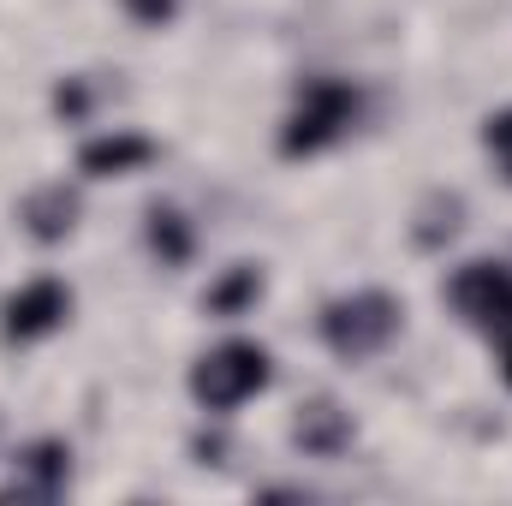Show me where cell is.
<instances>
[{
    "mask_svg": "<svg viewBox=\"0 0 512 506\" xmlns=\"http://www.w3.org/2000/svg\"><path fill=\"white\" fill-rule=\"evenodd\" d=\"M316 334H322V346L340 364H370V358H382V352L399 346V334H405V298H393L387 286H352V292H340V298L322 304Z\"/></svg>",
    "mask_w": 512,
    "mask_h": 506,
    "instance_id": "1",
    "label": "cell"
},
{
    "mask_svg": "<svg viewBox=\"0 0 512 506\" xmlns=\"http://www.w3.org/2000/svg\"><path fill=\"white\" fill-rule=\"evenodd\" d=\"M185 387H191L197 411L233 417L239 405H251V399H262L274 387V352L262 340H251V334H227V340H215L209 352L191 358Z\"/></svg>",
    "mask_w": 512,
    "mask_h": 506,
    "instance_id": "2",
    "label": "cell"
},
{
    "mask_svg": "<svg viewBox=\"0 0 512 506\" xmlns=\"http://www.w3.org/2000/svg\"><path fill=\"white\" fill-rule=\"evenodd\" d=\"M358 120H364V90H358L352 78H310V84L292 96L274 149H280L286 161H316V155H328L334 143H346Z\"/></svg>",
    "mask_w": 512,
    "mask_h": 506,
    "instance_id": "3",
    "label": "cell"
},
{
    "mask_svg": "<svg viewBox=\"0 0 512 506\" xmlns=\"http://www.w3.org/2000/svg\"><path fill=\"white\" fill-rule=\"evenodd\" d=\"M441 298H447V310H453L471 334H483V340L512 334V262H501V256H471V262H459V268L447 274Z\"/></svg>",
    "mask_w": 512,
    "mask_h": 506,
    "instance_id": "4",
    "label": "cell"
},
{
    "mask_svg": "<svg viewBox=\"0 0 512 506\" xmlns=\"http://www.w3.org/2000/svg\"><path fill=\"white\" fill-rule=\"evenodd\" d=\"M78 310V292L60 274H30L0 298V340L6 346H42L54 340Z\"/></svg>",
    "mask_w": 512,
    "mask_h": 506,
    "instance_id": "5",
    "label": "cell"
},
{
    "mask_svg": "<svg viewBox=\"0 0 512 506\" xmlns=\"http://www.w3.org/2000/svg\"><path fill=\"white\" fill-rule=\"evenodd\" d=\"M155 155H161V143L149 131L108 126V131H96V137L78 143V173L84 179H131V173L155 167Z\"/></svg>",
    "mask_w": 512,
    "mask_h": 506,
    "instance_id": "6",
    "label": "cell"
},
{
    "mask_svg": "<svg viewBox=\"0 0 512 506\" xmlns=\"http://www.w3.org/2000/svg\"><path fill=\"white\" fill-rule=\"evenodd\" d=\"M12 495H24V501H54V495H66V483H72V441H60V435H36V441H24L12 459Z\"/></svg>",
    "mask_w": 512,
    "mask_h": 506,
    "instance_id": "7",
    "label": "cell"
},
{
    "mask_svg": "<svg viewBox=\"0 0 512 506\" xmlns=\"http://www.w3.org/2000/svg\"><path fill=\"white\" fill-rule=\"evenodd\" d=\"M78 215H84V197L66 179H48V185H36V191L18 197V227L36 245H66L78 233Z\"/></svg>",
    "mask_w": 512,
    "mask_h": 506,
    "instance_id": "8",
    "label": "cell"
},
{
    "mask_svg": "<svg viewBox=\"0 0 512 506\" xmlns=\"http://www.w3.org/2000/svg\"><path fill=\"white\" fill-rule=\"evenodd\" d=\"M352 441H358V423H352V411H346L340 399L316 393V399L298 405V417H292V447H298L304 459H340Z\"/></svg>",
    "mask_w": 512,
    "mask_h": 506,
    "instance_id": "9",
    "label": "cell"
},
{
    "mask_svg": "<svg viewBox=\"0 0 512 506\" xmlns=\"http://www.w3.org/2000/svg\"><path fill=\"white\" fill-rule=\"evenodd\" d=\"M262 292H268L262 262H227V268L203 286V316H215V322H245L256 304H262Z\"/></svg>",
    "mask_w": 512,
    "mask_h": 506,
    "instance_id": "10",
    "label": "cell"
},
{
    "mask_svg": "<svg viewBox=\"0 0 512 506\" xmlns=\"http://www.w3.org/2000/svg\"><path fill=\"white\" fill-rule=\"evenodd\" d=\"M143 251L155 256L161 268H185L197 256V221L179 203H149V215H143Z\"/></svg>",
    "mask_w": 512,
    "mask_h": 506,
    "instance_id": "11",
    "label": "cell"
},
{
    "mask_svg": "<svg viewBox=\"0 0 512 506\" xmlns=\"http://www.w3.org/2000/svg\"><path fill=\"white\" fill-rule=\"evenodd\" d=\"M483 155H489V167L512 185V102L483 120Z\"/></svg>",
    "mask_w": 512,
    "mask_h": 506,
    "instance_id": "12",
    "label": "cell"
},
{
    "mask_svg": "<svg viewBox=\"0 0 512 506\" xmlns=\"http://www.w3.org/2000/svg\"><path fill=\"white\" fill-rule=\"evenodd\" d=\"M120 12H126L137 30H167L179 18V0H120Z\"/></svg>",
    "mask_w": 512,
    "mask_h": 506,
    "instance_id": "13",
    "label": "cell"
},
{
    "mask_svg": "<svg viewBox=\"0 0 512 506\" xmlns=\"http://www.w3.org/2000/svg\"><path fill=\"white\" fill-rule=\"evenodd\" d=\"M54 108H60L72 126H84V120H90V90H84V78H66V84L54 90Z\"/></svg>",
    "mask_w": 512,
    "mask_h": 506,
    "instance_id": "14",
    "label": "cell"
},
{
    "mask_svg": "<svg viewBox=\"0 0 512 506\" xmlns=\"http://www.w3.org/2000/svg\"><path fill=\"white\" fill-rule=\"evenodd\" d=\"M495 346H501V352H495V370H501V381H507V393H512V334H501Z\"/></svg>",
    "mask_w": 512,
    "mask_h": 506,
    "instance_id": "15",
    "label": "cell"
}]
</instances>
